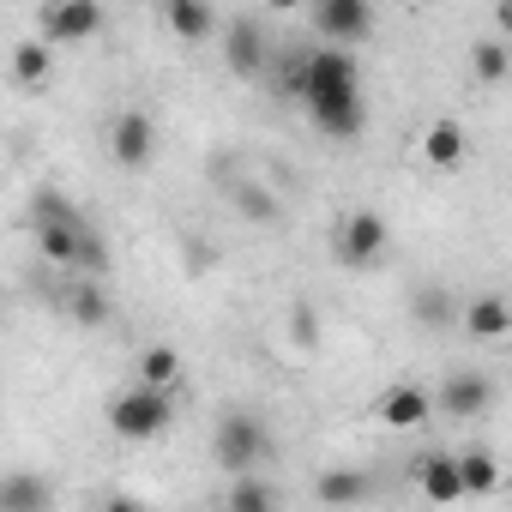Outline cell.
Returning a JSON list of instances; mask_svg holds the SVG:
<instances>
[{
    "label": "cell",
    "instance_id": "9a60e30c",
    "mask_svg": "<svg viewBox=\"0 0 512 512\" xmlns=\"http://www.w3.org/2000/svg\"><path fill=\"white\" fill-rule=\"evenodd\" d=\"M380 416H386L392 428H422V422H428V398H422L416 386H392L386 404H380Z\"/></svg>",
    "mask_w": 512,
    "mask_h": 512
},
{
    "label": "cell",
    "instance_id": "6da1fadb",
    "mask_svg": "<svg viewBox=\"0 0 512 512\" xmlns=\"http://www.w3.org/2000/svg\"><path fill=\"white\" fill-rule=\"evenodd\" d=\"M302 97H308V115L320 133L332 139H350L362 133L368 121V97H362V73L344 49H314L308 67H302Z\"/></svg>",
    "mask_w": 512,
    "mask_h": 512
},
{
    "label": "cell",
    "instance_id": "5bb4252c",
    "mask_svg": "<svg viewBox=\"0 0 512 512\" xmlns=\"http://www.w3.org/2000/svg\"><path fill=\"white\" fill-rule=\"evenodd\" d=\"M422 151H428V163H434V169L464 163V127H458V121H434V127H428V139H422Z\"/></svg>",
    "mask_w": 512,
    "mask_h": 512
},
{
    "label": "cell",
    "instance_id": "d4e9b609",
    "mask_svg": "<svg viewBox=\"0 0 512 512\" xmlns=\"http://www.w3.org/2000/svg\"><path fill=\"white\" fill-rule=\"evenodd\" d=\"M103 512H145V506H139V500H127V494H115V500H109Z\"/></svg>",
    "mask_w": 512,
    "mask_h": 512
},
{
    "label": "cell",
    "instance_id": "30bf717a",
    "mask_svg": "<svg viewBox=\"0 0 512 512\" xmlns=\"http://www.w3.org/2000/svg\"><path fill=\"white\" fill-rule=\"evenodd\" d=\"M416 488H422L428 500H440V506L464 500V488H458V458H452V452H428V458L416 464Z\"/></svg>",
    "mask_w": 512,
    "mask_h": 512
},
{
    "label": "cell",
    "instance_id": "8992f818",
    "mask_svg": "<svg viewBox=\"0 0 512 512\" xmlns=\"http://www.w3.org/2000/svg\"><path fill=\"white\" fill-rule=\"evenodd\" d=\"M380 247H386V217L380 211H350L344 229H338V260L368 266V260H380Z\"/></svg>",
    "mask_w": 512,
    "mask_h": 512
},
{
    "label": "cell",
    "instance_id": "44dd1931",
    "mask_svg": "<svg viewBox=\"0 0 512 512\" xmlns=\"http://www.w3.org/2000/svg\"><path fill=\"white\" fill-rule=\"evenodd\" d=\"M13 79L19 85H43L49 79V43H19L13 49Z\"/></svg>",
    "mask_w": 512,
    "mask_h": 512
},
{
    "label": "cell",
    "instance_id": "52a82bcc",
    "mask_svg": "<svg viewBox=\"0 0 512 512\" xmlns=\"http://www.w3.org/2000/svg\"><path fill=\"white\" fill-rule=\"evenodd\" d=\"M314 25H320L326 43H362L374 31V7L368 0H326V7L314 13Z\"/></svg>",
    "mask_w": 512,
    "mask_h": 512
},
{
    "label": "cell",
    "instance_id": "ba28073f",
    "mask_svg": "<svg viewBox=\"0 0 512 512\" xmlns=\"http://www.w3.org/2000/svg\"><path fill=\"white\" fill-rule=\"evenodd\" d=\"M151 145H157V133H151V115H139V109L115 115V127H109V151H115V163L139 169V163L151 157Z\"/></svg>",
    "mask_w": 512,
    "mask_h": 512
},
{
    "label": "cell",
    "instance_id": "9c48e42d",
    "mask_svg": "<svg viewBox=\"0 0 512 512\" xmlns=\"http://www.w3.org/2000/svg\"><path fill=\"white\" fill-rule=\"evenodd\" d=\"M223 55H229L235 73H260L266 67V31H260V19H235L229 37H223Z\"/></svg>",
    "mask_w": 512,
    "mask_h": 512
},
{
    "label": "cell",
    "instance_id": "4fadbf2b",
    "mask_svg": "<svg viewBox=\"0 0 512 512\" xmlns=\"http://www.w3.org/2000/svg\"><path fill=\"white\" fill-rule=\"evenodd\" d=\"M440 404H446L452 416H482V404H488V380H482V374H452V380L440 386Z\"/></svg>",
    "mask_w": 512,
    "mask_h": 512
},
{
    "label": "cell",
    "instance_id": "7a4b0ae2",
    "mask_svg": "<svg viewBox=\"0 0 512 512\" xmlns=\"http://www.w3.org/2000/svg\"><path fill=\"white\" fill-rule=\"evenodd\" d=\"M31 223H37V247L49 253L55 266H73V272H85L91 284L109 272V247H103L97 223H91L79 205H67L55 187H43V193L31 199Z\"/></svg>",
    "mask_w": 512,
    "mask_h": 512
},
{
    "label": "cell",
    "instance_id": "7c38bea8",
    "mask_svg": "<svg viewBox=\"0 0 512 512\" xmlns=\"http://www.w3.org/2000/svg\"><path fill=\"white\" fill-rule=\"evenodd\" d=\"M464 332H470V338H506V332H512V308H506L500 296H476V302L464 308Z\"/></svg>",
    "mask_w": 512,
    "mask_h": 512
},
{
    "label": "cell",
    "instance_id": "7402d4cb",
    "mask_svg": "<svg viewBox=\"0 0 512 512\" xmlns=\"http://www.w3.org/2000/svg\"><path fill=\"white\" fill-rule=\"evenodd\" d=\"M145 392H163V386H175L181 380V356L175 350H145Z\"/></svg>",
    "mask_w": 512,
    "mask_h": 512
},
{
    "label": "cell",
    "instance_id": "e0dca14e",
    "mask_svg": "<svg viewBox=\"0 0 512 512\" xmlns=\"http://www.w3.org/2000/svg\"><path fill=\"white\" fill-rule=\"evenodd\" d=\"M67 314H73L79 326H103V320H109V296H103L91 278H79V284L67 290Z\"/></svg>",
    "mask_w": 512,
    "mask_h": 512
},
{
    "label": "cell",
    "instance_id": "cb8c5ba5",
    "mask_svg": "<svg viewBox=\"0 0 512 512\" xmlns=\"http://www.w3.org/2000/svg\"><path fill=\"white\" fill-rule=\"evenodd\" d=\"M416 314H422V320H446V296H440V290H428V296H422V308H416Z\"/></svg>",
    "mask_w": 512,
    "mask_h": 512
},
{
    "label": "cell",
    "instance_id": "8fae6325",
    "mask_svg": "<svg viewBox=\"0 0 512 512\" xmlns=\"http://www.w3.org/2000/svg\"><path fill=\"white\" fill-rule=\"evenodd\" d=\"M49 506H55V494L31 470H13L7 482H0V512H49Z\"/></svg>",
    "mask_w": 512,
    "mask_h": 512
},
{
    "label": "cell",
    "instance_id": "277c9868",
    "mask_svg": "<svg viewBox=\"0 0 512 512\" xmlns=\"http://www.w3.org/2000/svg\"><path fill=\"white\" fill-rule=\"evenodd\" d=\"M169 416H175L169 392H145V386H133V392H121V398L109 404V428H115L121 440H157V434L169 428Z\"/></svg>",
    "mask_w": 512,
    "mask_h": 512
},
{
    "label": "cell",
    "instance_id": "d6986e66",
    "mask_svg": "<svg viewBox=\"0 0 512 512\" xmlns=\"http://www.w3.org/2000/svg\"><path fill=\"white\" fill-rule=\"evenodd\" d=\"M163 19H169V31H175V37H187V43L211 37V25H217V19H211V7H199V0H175Z\"/></svg>",
    "mask_w": 512,
    "mask_h": 512
},
{
    "label": "cell",
    "instance_id": "ffe728a7",
    "mask_svg": "<svg viewBox=\"0 0 512 512\" xmlns=\"http://www.w3.org/2000/svg\"><path fill=\"white\" fill-rule=\"evenodd\" d=\"M223 512H278V488L272 482H235L229 488V500H223Z\"/></svg>",
    "mask_w": 512,
    "mask_h": 512
},
{
    "label": "cell",
    "instance_id": "3957f363",
    "mask_svg": "<svg viewBox=\"0 0 512 512\" xmlns=\"http://www.w3.org/2000/svg\"><path fill=\"white\" fill-rule=\"evenodd\" d=\"M272 452V434H266V422L253 416V410H229V416H217V434H211V458L229 470V476H247L253 464H260Z\"/></svg>",
    "mask_w": 512,
    "mask_h": 512
},
{
    "label": "cell",
    "instance_id": "ac0fdd59",
    "mask_svg": "<svg viewBox=\"0 0 512 512\" xmlns=\"http://www.w3.org/2000/svg\"><path fill=\"white\" fill-rule=\"evenodd\" d=\"M458 488H464V494H494V488H500V464H494L488 452H464V458H458Z\"/></svg>",
    "mask_w": 512,
    "mask_h": 512
},
{
    "label": "cell",
    "instance_id": "5b68a950",
    "mask_svg": "<svg viewBox=\"0 0 512 512\" xmlns=\"http://www.w3.org/2000/svg\"><path fill=\"white\" fill-rule=\"evenodd\" d=\"M103 31V7L97 0H55V7H43V37L49 43H85Z\"/></svg>",
    "mask_w": 512,
    "mask_h": 512
},
{
    "label": "cell",
    "instance_id": "603a6c76",
    "mask_svg": "<svg viewBox=\"0 0 512 512\" xmlns=\"http://www.w3.org/2000/svg\"><path fill=\"white\" fill-rule=\"evenodd\" d=\"M476 79H488V85H500L506 79V43H476Z\"/></svg>",
    "mask_w": 512,
    "mask_h": 512
},
{
    "label": "cell",
    "instance_id": "2e32d148",
    "mask_svg": "<svg viewBox=\"0 0 512 512\" xmlns=\"http://www.w3.org/2000/svg\"><path fill=\"white\" fill-rule=\"evenodd\" d=\"M314 488H320L326 506H356V500H368V476H362V470H326Z\"/></svg>",
    "mask_w": 512,
    "mask_h": 512
}]
</instances>
